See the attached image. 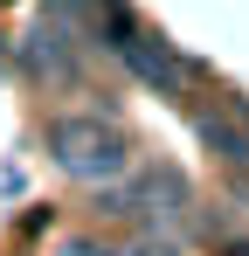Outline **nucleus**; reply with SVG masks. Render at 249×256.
<instances>
[{
  "mask_svg": "<svg viewBox=\"0 0 249 256\" xmlns=\"http://www.w3.org/2000/svg\"><path fill=\"white\" fill-rule=\"evenodd\" d=\"M48 160L83 187H111L124 180V138L104 118H48Z\"/></svg>",
  "mask_w": 249,
  "mask_h": 256,
  "instance_id": "nucleus-1",
  "label": "nucleus"
},
{
  "mask_svg": "<svg viewBox=\"0 0 249 256\" xmlns=\"http://www.w3.org/2000/svg\"><path fill=\"white\" fill-rule=\"evenodd\" d=\"M28 62H35L42 76H56V84H76V48H70V28H62V21H42L35 42H28Z\"/></svg>",
  "mask_w": 249,
  "mask_h": 256,
  "instance_id": "nucleus-2",
  "label": "nucleus"
},
{
  "mask_svg": "<svg viewBox=\"0 0 249 256\" xmlns=\"http://www.w3.org/2000/svg\"><path fill=\"white\" fill-rule=\"evenodd\" d=\"M201 138L222 152V160H236V166H249V132H236L228 118H201Z\"/></svg>",
  "mask_w": 249,
  "mask_h": 256,
  "instance_id": "nucleus-3",
  "label": "nucleus"
},
{
  "mask_svg": "<svg viewBox=\"0 0 249 256\" xmlns=\"http://www.w3.org/2000/svg\"><path fill=\"white\" fill-rule=\"evenodd\" d=\"M132 256H180V242H173V236H138Z\"/></svg>",
  "mask_w": 249,
  "mask_h": 256,
  "instance_id": "nucleus-4",
  "label": "nucleus"
},
{
  "mask_svg": "<svg viewBox=\"0 0 249 256\" xmlns=\"http://www.w3.org/2000/svg\"><path fill=\"white\" fill-rule=\"evenodd\" d=\"M62 256H111V250H97L90 236H70V242H62Z\"/></svg>",
  "mask_w": 249,
  "mask_h": 256,
  "instance_id": "nucleus-5",
  "label": "nucleus"
},
{
  "mask_svg": "<svg viewBox=\"0 0 249 256\" xmlns=\"http://www.w3.org/2000/svg\"><path fill=\"white\" fill-rule=\"evenodd\" d=\"M228 256H249V242H236V250H228Z\"/></svg>",
  "mask_w": 249,
  "mask_h": 256,
  "instance_id": "nucleus-6",
  "label": "nucleus"
}]
</instances>
